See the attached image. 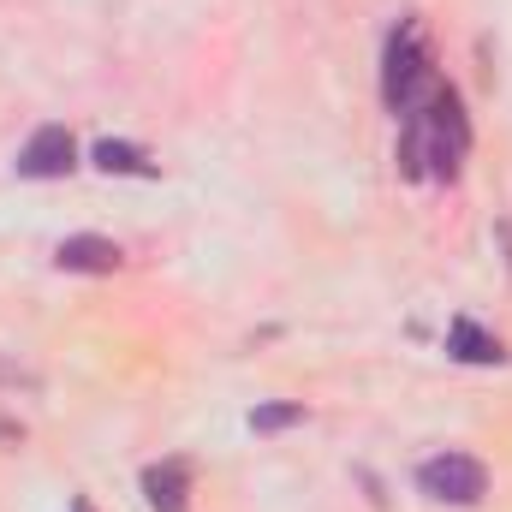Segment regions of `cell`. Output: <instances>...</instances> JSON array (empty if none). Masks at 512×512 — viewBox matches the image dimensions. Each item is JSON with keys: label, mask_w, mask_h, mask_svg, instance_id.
Listing matches in <instances>:
<instances>
[{"label": "cell", "mask_w": 512, "mask_h": 512, "mask_svg": "<svg viewBox=\"0 0 512 512\" xmlns=\"http://www.w3.org/2000/svg\"><path fill=\"white\" fill-rule=\"evenodd\" d=\"M441 90V72H435V48H429V30L423 18H399L387 30L382 48V102L393 120H411L429 108V96Z\"/></svg>", "instance_id": "6da1fadb"}, {"label": "cell", "mask_w": 512, "mask_h": 512, "mask_svg": "<svg viewBox=\"0 0 512 512\" xmlns=\"http://www.w3.org/2000/svg\"><path fill=\"white\" fill-rule=\"evenodd\" d=\"M411 120H417V143H423V179L459 185V173L471 161V114H465V96L441 78V90L429 96V108L411 114Z\"/></svg>", "instance_id": "7a4b0ae2"}, {"label": "cell", "mask_w": 512, "mask_h": 512, "mask_svg": "<svg viewBox=\"0 0 512 512\" xmlns=\"http://www.w3.org/2000/svg\"><path fill=\"white\" fill-rule=\"evenodd\" d=\"M417 489L435 507H483L489 501V465L471 453H435L417 465Z\"/></svg>", "instance_id": "3957f363"}, {"label": "cell", "mask_w": 512, "mask_h": 512, "mask_svg": "<svg viewBox=\"0 0 512 512\" xmlns=\"http://www.w3.org/2000/svg\"><path fill=\"white\" fill-rule=\"evenodd\" d=\"M72 167H78V137L66 126H36L24 137L18 161H12L18 179H66Z\"/></svg>", "instance_id": "277c9868"}, {"label": "cell", "mask_w": 512, "mask_h": 512, "mask_svg": "<svg viewBox=\"0 0 512 512\" xmlns=\"http://www.w3.org/2000/svg\"><path fill=\"white\" fill-rule=\"evenodd\" d=\"M54 268L60 274H120L126 268V251L102 233H72L54 245Z\"/></svg>", "instance_id": "5b68a950"}, {"label": "cell", "mask_w": 512, "mask_h": 512, "mask_svg": "<svg viewBox=\"0 0 512 512\" xmlns=\"http://www.w3.org/2000/svg\"><path fill=\"white\" fill-rule=\"evenodd\" d=\"M143 507L149 512H191V465L185 459L143 465Z\"/></svg>", "instance_id": "8992f818"}, {"label": "cell", "mask_w": 512, "mask_h": 512, "mask_svg": "<svg viewBox=\"0 0 512 512\" xmlns=\"http://www.w3.org/2000/svg\"><path fill=\"white\" fill-rule=\"evenodd\" d=\"M90 167L108 173V179H155V173H161L155 155H149L143 143H126V137H102V143L90 149Z\"/></svg>", "instance_id": "52a82bcc"}, {"label": "cell", "mask_w": 512, "mask_h": 512, "mask_svg": "<svg viewBox=\"0 0 512 512\" xmlns=\"http://www.w3.org/2000/svg\"><path fill=\"white\" fill-rule=\"evenodd\" d=\"M447 358H459V364H507V346L489 328H477L471 316H453L447 322Z\"/></svg>", "instance_id": "ba28073f"}, {"label": "cell", "mask_w": 512, "mask_h": 512, "mask_svg": "<svg viewBox=\"0 0 512 512\" xmlns=\"http://www.w3.org/2000/svg\"><path fill=\"white\" fill-rule=\"evenodd\" d=\"M310 411H304V399H268V405H256L251 411V435H280V429H298Z\"/></svg>", "instance_id": "9c48e42d"}, {"label": "cell", "mask_w": 512, "mask_h": 512, "mask_svg": "<svg viewBox=\"0 0 512 512\" xmlns=\"http://www.w3.org/2000/svg\"><path fill=\"white\" fill-rule=\"evenodd\" d=\"M78 512H90V507H84V501H78Z\"/></svg>", "instance_id": "30bf717a"}]
</instances>
